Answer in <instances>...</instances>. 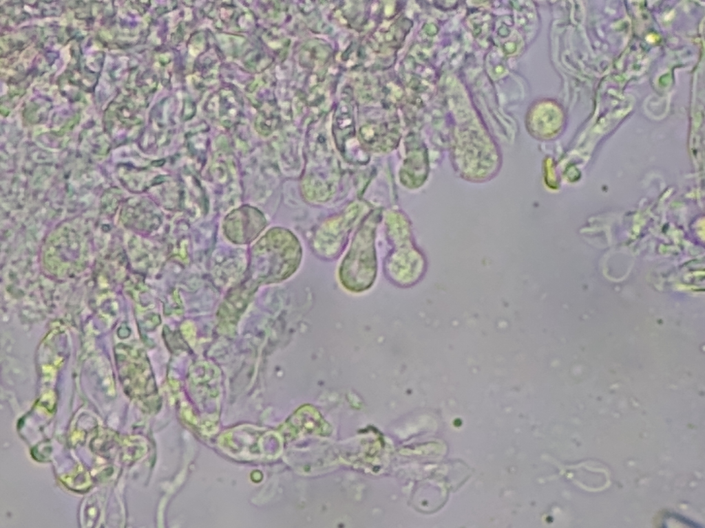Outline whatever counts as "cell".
<instances>
[{
	"instance_id": "obj_1",
	"label": "cell",
	"mask_w": 705,
	"mask_h": 528,
	"mask_svg": "<svg viewBox=\"0 0 705 528\" xmlns=\"http://www.w3.org/2000/svg\"><path fill=\"white\" fill-rule=\"evenodd\" d=\"M379 212H372L363 221L339 266L340 283L350 292H364L375 281L377 261L374 240Z\"/></svg>"
},
{
	"instance_id": "obj_2",
	"label": "cell",
	"mask_w": 705,
	"mask_h": 528,
	"mask_svg": "<svg viewBox=\"0 0 705 528\" xmlns=\"http://www.w3.org/2000/svg\"><path fill=\"white\" fill-rule=\"evenodd\" d=\"M398 245L386 262V270L390 279L400 286H410L417 282L423 273L424 260L410 238V230L402 236H395Z\"/></svg>"
}]
</instances>
